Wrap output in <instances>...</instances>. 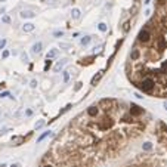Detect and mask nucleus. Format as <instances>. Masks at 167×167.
<instances>
[{
  "mask_svg": "<svg viewBox=\"0 0 167 167\" xmlns=\"http://www.w3.org/2000/svg\"><path fill=\"white\" fill-rule=\"evenodd\" d=\"M53 36H55V37H61V36H64V33H62V31H55Z\"/></svg>",
  "mask_w": 167,
  "mask_h": 167,
  "instance_id": "obj_13",
  "label": "nucleus"
},
{
  "mask_svg": "<svg viewBox=\"0 0 167 167\" xmlns=\"http://www.w3.org/2000/svg\"><path fill=\"white\" fill-rule=\"evenodd\" d=\"M98 28L101 31H107V24H104V22H101V24L98 25Z\"/></svg>",
  "mask_w": 167,
  "mask_h": 167,
  "instance_id": "obj_11",
  "label": "nucleus"
},
{
  "mask_svg": "<svg viewBox=\"0 0 167 167\" xmlns=\"http://www.w3.org/2000/svg\"><path fill=\"white\" fill-rule=\"evenodd\" d=\"M164 107H166V109H167V102H166V104H164Z\"/></svg>",
  "mask_w": 167,
  "mask_h": 167,
  "instance_id": "obj_26",
  "label": "nucleus"
},
{
  "mask_svg": "<svg viewBox=\"0 0 167 167\" xmlns=\"http://www.w3.org/2000/svg\"><path fill=\"white\" fill-rule=\"evenodd\" d=\"M11 167H19V164H12Z\"/></svg>",
  "mask_w": 167,
  "mask_h": 167,
  "instance_id": "obj_25",
  "label": "nucleus"
},
{
  "mask_svg": "<svg viewBox=\"0 0 167 167\" xmlns=\"http://www.w3.org/2000/svg\"><path fill=\"white\" fill-rule=\"evenodd\" d=\"M42 48H43V44H42V42H37V43H34L33 44V48H31V52L36 55V53H40L42 52Z\"/></svg>",
  "mask_w": 167,
  "mask_h": 167,
  "instance_id": "obj_1",
  "label": "nucleus"
},
{
  "mask_svg": "<svg viewBox=\"0 0 167 167\" xmlns=\"http://www.w3.org/2000/svg\"><path fill=\"white\" fill-rule=\"evenodd\" d=\"M21 16H22V18H34L36 13L31 12V11H22V12H21Z\"/></svg>",
  "mask_w": 167,
  "mask_h": 167,
  "instance_id": "obj_3",
  "label": "nucleus"
},
{
  "mask_svg": "<svg viewBox=\"0 0 167 167\" xmlns=\"http://www.w3.org/2000/svg\"><path fill=\"white\" fill-rule=\"evenodd\" d=\"M50 135H52V132L49 130V132H46V133H43L42 136L39 137V139H37V142H42L43 139H44V137H48V136H50Z\"/></svg>",
  "mask_w": 167,
  "mask_h": 167,
  "instance_id": "obj_7",
  "label": "nucleus"
},
{
  "mask_svg": "<svg viewBox=\"0 0 167 167\" xmlns=\"http://www.w3.org/2000/svg\"><path fill=\"white\" fill-rule=\"evenodd\" d=\"M2 21H3V22H6V24H9V22H11V18H9V16H3V18H2Z\"/></svg>",
  "mask_w": 167,
  "mask_h": 167,
  "instance_id": "obj_14",
  "label": "nucleus"
},
{
  "mask_svg": "<svg viewBox=\"0 0 167 167\" xmlns=\"http://www.w3.org/2000/svg\"><path fill=\"white\" fill-rule=\"evenodd\" d=\"M34 28H36V25L33 24V22H25V24L22 25V31H25V33L34 31Z\"/></svg>",
  "mask_w": 167,
  "mask_h": 167,
  "instance_id": "obj_2",
  "label": "nucleus"
},
{
  "mask_svg": "<svg viewBox=\"0 0 167 167\" xmlns=\"http://www.w3.org/2000/svg\"><path fill=\"white\" fill-rule=\"evenodd\" d=\"M21 58H22V61H28V56H27V53H22V55H21Z\"/></svg>",
  "mask_w": 167,
  "mask_h": 167,
  "instance_id": "obj_20",
  "label": "nucleus"
},
{
  "mask_svg": "<svg viewBox=\"0 0 167 167\" xmlns=\"http://www.w3.org/2000/svg\"><path fill=\"white\" fill-rule=\"evenodd\" d=\"M37 86V81L36 80H33V81H31V87H36Z\"/></svg>",
  "mask_w": 167,
  "mask_h": 167,
  "instance_id": "obj_21",
  "label": "nucleus"
},
{
  "mask_svg": "<svg viewBox=\"0 0 167 167\" xmlns=\"http://www.w3.org/2000/svg\"><path fill=\"white\" fill-rule=\"evenodd\" d=\"M25 114H27V115H31V114H33V111H31V109H27V111H25Z\"/></svg>",
  "mask_w": 167,
  "mask_h": 167,
  "instance_id": "obj_22",
  "label": "nucleus"
},
{
  "mask_svg": "<svg viewBox=\"0 0 167 167\" xmlns=\"http://www.w3.org/2000/svg\"><path fill=\"white\" fill-rule=\"evenodd\" d=\"M143 3H145V5H149V0H145V2H143Z\"/></svg>",
  "mask_w": 167,
  "mask_h": 167,
  "instance_id": "obj_24",
  "label": "nucleus"
},
{
  "mask_svg": "<svg viewBox=\"0 0 167 167\" xmlns=\"http://www.w3.org/2000/svg\"><path fill=\"white\" fill-rule=\"evenodd\" d=\"M102 77V72H99V74H98V76H95V77L92 78V84H93V86H95L96 83H98V81H99V78Z\"/></svg>",
  "mask_w": 167,
  "mask_h": 167,
  "instance_id": "obj_8",
  "label": "nucleus"
},
{
  "mask_svg": "<svg viewBox=\"0 0 167 167\" xmlns=\"http://www.w3.org/2000/svg\"><path fill=\"white\" fill-rule=\"evenodd\" d=\"M123 31H124V33H127V31H129V22H126V24H124V27H123Z\"/></svg>",
  "mask_w": 167,
  "mask_h": 167,
  "instance_id": "obj_18",
  "label": "nucleus"
},
{
  "mask_svg": "<svg viewBox=\"0 0 167 167\" xmlns=\"http://www.w3.org/2000/svg\"><path fill=\"white\" fill-rule=\"evenodd\" d=\"M0 96H2V98H7V96H11V93H9V92H3Z\"/></svg>",
  "mask_w": 167,
  "mask_h": 167,
  "instance_id": "obj_19",
  "label": "nucleus"
},
{
  "mask_svg": "<svg viewBox=\"0 0 167 167\" xmlns=\"http://www.w3.org/2000/svg\"><path fill=\"white\" fill-rule=\"evenodd\" d=\"M55 2L56 0H48V3H52V5H55Z\"/></svg>",
  "mask_w": 167,
  "mask_h": 167,
  "instance_id": "obj_23",
  "label": "nucleus"
},
{
  "mask_svg": "<svg viewBox=\"0 0 167 167\" xmlns=\"http://www.w3.org/2000/svg\"><path fill=\"white\" fill-rule=\"evenodd\" d=\"M0 2H6V0H0Z\"/></svg>",
  "mask_w": 167,
  "mask_h": 167,
  "instance_id": "obj_27",
  "label": "nucleus"
},
{
  "mask_svg": "<svg viewBox=\"0 0 167 167\" xmlns=\"http://www.w3.org/2000/svg\"><path fill=\"white\" fill-rule=\"evenodd\" d=\"M89 42H90V37H89V36H87V37H83V39H81V44H83V46L89 44Z\"/></svg>",
  "mask_w": 167,
  "mask_h": 167,
  "instance_id": "obj_9",
  "label": "nucleus"
},
{
  "mask_svg": "<svg viewBox=\"0 0 167 167\" xmlns=\"http://www.w3.org/2000/svg\"><path fill=\"white\" fill-rule=\"evenodd\" d=\"M58 53H59V52H58V49H52V50H49V52H48V55H46V56H48V59H52V58H56V56H58Z\"/></svg>",
  "mask_w": 167,
  "mask_h": 167,
  "instance_id": "obj_4",
  "label": "nucleus"
},
{
  "mask_svg": "<svg viewBox=\"0 0 167 167\" xmlns=\"http://www.w3.org/2000/svg\"><path fill=\"white\" fill-rule=\"evenodd\" d=\"M64 64H65V61H64V59H62V61H59V62H58V64L55 65V71H59L61 68L64 67Z\"/></svg>",
  "mask_w": 167,
  "mask_h": 167,
  "instance_id": "obj_6",
  "label": "nucleus"
},
{
  "mask_svg": "<svg viewBox=\"0 0 167 167\" xmlns=\"http://www.w3.org/2000/svg\"><path fill=\"white\" fill-rule=\"evenodd\" d=\"M70 80V71H64V83H68Z\"/></svg>",
  "mask_w": 167,
  "mask_h": 167,
  "instance_id": "obj_10",
  "label": "nucleus"
},
{
  "mask_svg": "<svg viewBox=\"0 0 167 167\" xmlns=\"http://www.w3.org/2000/svg\"><path fill=\"white\" fill-rule=\"evenodd\" d=\"M80 15H81V12H80V9H77V7H74V9L71 11V16L74 19H78L80 18Z\"/></svg>",
  "mask_w": 167,
  "mask_h": 167,
  "instance_id": "obj_5",
  "label": "nucleus"
},
{
  "mask_svg": "<svg viewBox=\"0 0 167 167\" xmlns=\"http://www.w3.org/2000/svg\"><path fill=\"white\" fill-rule=\"evenodd\" d=\"M43 126H44V121H43V120H40L39 123H36V126H34V127H36V129H40V127H43Z\"/></svg>",
  "mask_w": 167,
  "mask_h": 167,
  "instance_id": "obj_12",
  "label": "nucleus"
},
{
  "mask_svg": "<svg viewBox=\"0 0 167 167\" xmlns=\"http://www.w3.org/2000/svg\"><path fill=\"white\" fill-rule=\"evenodd\" d=\"M2 56H3V58L6 59L7 56H9V50H3V53H2Z\"/></svg>",
  "mask_w": 167,
  "mask_h": 167,
  "instance_id": "obj_17",
  "label": "nucleus"
},
{
  "mask_svg": "<svg viewBox=\"0 0 167 167\" xmlns=\"http://www.w3.org/2000/svg\"><path fill=\"white\" fill-rule=\"evenodd\" d=\"M5 46H6V40L3 39V40H0V49H3Z\"/></svg>",
  "mask_w": 167,
  "mask_h": 167,
  "instance_id": "obj_16",
  "label": "nucleus"
},
{
  "mask_svg": "<svg viewBox=\"0 0 167 167\" xmlns=\"http://www.w3.org/2000/svg\"><path fill=\"white\" fill-rule=\"evenodd\" d=\"M50 65H52V61L48 59V62H46V65H44V70H48V68H50Z\"/></svg>",
  "mask_w": 167,
  "mask_h": 167,
  "instance_id": "obj_15",
  "label": "nucleus"
}]
</instances>
